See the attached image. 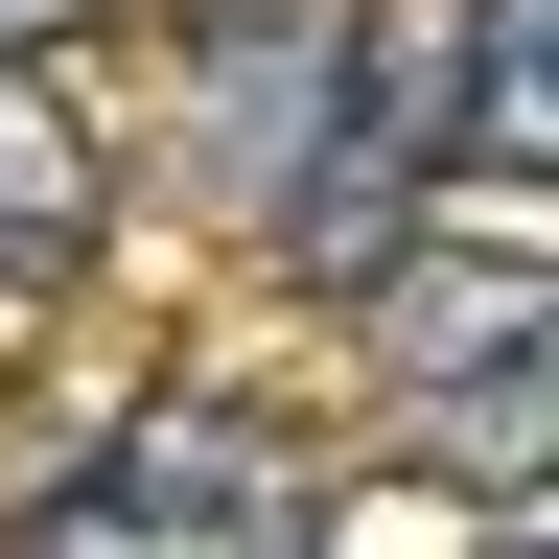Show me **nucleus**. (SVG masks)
<instances>
[{
  "label": "nucleus",
  "mask_w": 559,
  "mask_h": 559,
  "mask_svg": "<svg viewBox=\"0 0 559 559\" xmlns=\"http://www.w3.org/2000/svg\"><path fill=\"white\" fill-rule=\"evenodd\" d=\"M349 304H373V396L419 419V466L513 513V489H536V419H559V396H536V326H559V280H536L513 234H443V257H373Z\"/></svg>",
  "instance_id": "f257e3e1"
},
{
  "label": "nucleus",
  "mask_w": 559,
  "mask_h": 559,
  "mask_svg": "<svg viewBox=\"0 0 559 559\" xmlns=\"http://www.w3.org/2000/svg\"><path fill=\"white\" fill-rule=\"evenodd\" d=\"M304 536H326V466L280 443V419L187 396V419H140L117 466H70L0 559H304Z\"/></svg>",
  "instance_id": "f03ea898"
},
{
  "label": "nucleus",
  "mask_w": 559,
  "mask_h": 559,
  "mask_svg": "<svg viewBox=\"0 0 559 559\" xmlns=\"http://www.w3.org/2000/svg\"><path fill=\"white\" fill-rule=\"evenodd\" d=\"M70 257H94V164H70V117L0 70V304H47Z\"/></svg>",
  "instance_id": "7ed1b4c3"
},
{
  "label": "nucleus",
  "mask_w": 559,
  "mask_h": 559,
  "mask_svg": "<svg viewBox=\"0 0 559 559\" xmlns=\"http://www.w3.org/2000/svg\"><path fill=\"white\" fill-rule=\"evenodd\" d=\"M47 24H94V0H0V47H47Z\"/></svg>",
  "instance_id": "20e7f679"
},
{
  "label": "nucleus",
  "mask_w": 559,
  "mask_h": 559,
  "mask_svg": "<svg viewBox=\"0 0 559 559\" xmlns=\"http://www.w3.org/2000/svg\"><path fill=\"white\" fill-rule=\"evenodd\" d=\"M489 559H536V536H489Z\"/></svg>",
  "instance_id": "39448f33"
}]
</instances>
